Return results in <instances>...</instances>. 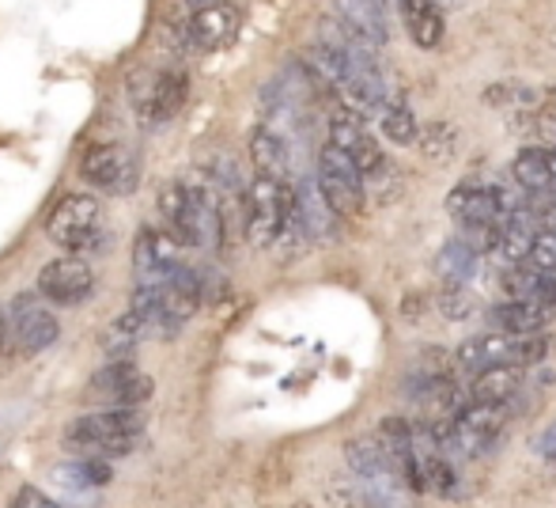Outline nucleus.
<instances>
[{"label": "nucleus", "instance_id": "obj_1", "mask_svg": "<svg viewBox=\"0 0 556 508\" xmlns=\"http://www.w3.org/2000/svg\"><path fill=\"white\" fill-rule=\"evenodd\" d=\"M144 436V410L140 406H106L76 418L65 429V444L80 456H129Z\"/></svg>", "mask_w": 556, "mask_h": 508}, {"label": "nucleus", "instance_id": "obj_2", "mask_svg": "<svg viewBox=\"0 0 556 508\" xmlns=\"http://www.w3.org/2000/svg\"><path fill=\"white\" fill-rule=\"evenodd\" d=\"M295 221V201L292 186L285 178L257 175L254 183L242 190V236L254 247H273L285 239V232Z\"/></svg>", "mask_w": 556, "mask_h": 508}, {"label": "nucleus", "instance_id": "obj_3", "mask_svg": "<svg viewBox=\"0 0 556 508\" xmlns=\"http://www.w3.org/2000/svg\"><path fill=\"white\" fill-rule=\"evenodd\" d=\"M46 236L68 255L91 251L103 236V209L91 194H65L46 216Z\"/></svg>", "mask_w": 556, "mask_h": 508}, {"label": "nucleus", "instance_id": "obj_4", "mask_svg": "<svg viewBox=\"0 0 556 508\" xmlns=\"http://www.w3.org/2000/svg\"><path fill=\"white\" fill-rule=\"evenodd\" d=\"M239 27H242L239 4H231V0H208V4L193 8V12L178 23L175 35L186 53H213V50L231 46Z\"/></svg>", "mask_w": 556, "mask_h": 508}, {"label": "nucleus", "instance_id": "obj_5", "mask_svg": "<svg viewBox=\"0 0 556 508\" xmlns=\"http://www.w3.org/2000/svg\"><path fill=\"white\" fill-rule=\"evenodd\" d=\"M155 383L148 372H140L129 357H111V364L84 383V402L106 410V406H144L152 398Z\"/></svg>", "mask_w": 556, "mask_h": 508}, {"label": "nucleus", "instance_id": "obj_6", "mask_svg": "<svg viewBox=\"0 0 556 508\" xmlns=\"http://www.w3.org/2000/svg\"><path fill=\"white\" fill-rule=\"evenodd\" d=\"M318 190L326 194L330 209L337 216H356L364 209V175H359L356 160L349 152H341L337 145H326L318 156Z\"/></svg>", "mask_w": 556, "mask_h": 508}, {"label": "nucleus", "instance_id": "obj_7", "mask_svg": "<svg viewBox=\"0 0 556 508\" xmlns=\"http://www.w3.org/2000/svg\"><path fill=\"white\" fill-rule=\"evenodd\" d=\"M84 183L99 186L106 194H132L140 183V156L132 148L117 145V140H103L91 145L80 160Z\"/></svg>", "mask_w": 556, "mask_h": 508}, {"label": "nucleus", "instance_id": "obj_8", "mask_svg": "<svg viewBox=\"0 0 556 508\" xmlns=\"http://www.w3.org/2000/svg\"><path fill=\"white\" fill-rule=\"evenodd\" d=\"M186 99H190V76H186V69L170 65L148 76L144 88L132 96V107H137V119L144 126H167L170 119H178Z\"/></svg>", "mask_w": 556, "mask_h": 508}, {"label": "nucleus", "instance_id": "obj_9", "mask_svg": "<svg viewBox=\"0 0 556 508\" xmlns=\"http://www.w3.org/2000/svg\"><path fill=\"white\" fill-rule=\"evenodd\" d=\"M91 288H96V273H91V265L76 255L53 258V262H46L42 273H38V296L58 303V308L84 303L91 296Z\"/></svg>", "mask_w": 556, "mask_h": 508}, {"label": "nucleus", "instance_id": "obj_10", "mask_svg": "<svg viewBox=\"0 0 556 508\" xmlns=\"http://www.w3.org/2000/svg\"><path fill=\"white\" fill-rule=\"evenodd\" d=\"M8 323H12V342H15V349H20L23 357L46 354V349H50L53 342L61 338L58 319H53V311L46 308V303L38 300L35 293L15 296L12 319H8Z\"/></svg>", "mask_w": 556, "mask_h": 508}, {"label": "nucleus", "instance_id": "obj_11", "mask_svg": "<svg viewBox=\"0 0 556 508\" xmlns=\"http://www.w3.org/2000/svg\"><path fill=\"white\" fill-rule=\"evenodd\" d=\"M178 262H182V247H178L167 232L163 228H140L137 244H132V273H137V288H155Z\"/></svg>", "mask_w": 556, "mask_h": 508}, {"label": "nucleus", "instance_id": "obj_12", "mask_svg": "<svg viewBox=\"0 0 556 508\" xmlns=\"http://www.w3.org/2000/svg\"><path fill=\"white\" fill-rule=\"evenodd\" d=\"M344 459H349L352 474H356V479H364L367 490H375V494L402 486V471H397L394 456H390L387 444L375 441V436H359V441H349V448H344Z\"/></svg>", "mask_w": 556, "mask_h": 508}, {"label": "nucleus", "instance_id": "obj_13", "mask_svg": "<svg viewBox=\"0 0 556 508\" xmlns=\"http://www.w3.org/2000/svg\"><path fill=\"white\" fill-rule=\"evenodd\" d=\"M330 145H337L341 152H349L352 160H356L359 175H367V171L382 160V148L375 145V137L364 129L359 114L349 111V107H341V111L330 114Z\"/></svg>", "mask_w": 556, "mask_h": 508}, {"label": "nucleus", "instance_id": "obj_14", "mask_svg": "<svg viewBox=\"0 0 556 508\" xmlns=\"http://www.w3.org/2000/svg\"><path fill=\"white\" fill-rule=\"evenodd\" d=\"M333 4L344 30L364 38L367 46H387L390 27H387V12H382V0H333Z\"/></svg>", "mask_w": 556, "mask_h": 508}, {"label": "nucleus", "instance_id": "obj_15", "mask_svg": "<svg viewBox=\"0 0 556 508\" xmlns=\"http://www.w3.org/2000/svg\"><path fill=\"white\" fill-rule=\"evenodd\" d=\"M292 201H295V224L303 228L307 239H330L333 236V209L326 201V194L318 190L315 178H303L300 186L292 190Z\"/></svg>", "mask_w": 556, "mask_h": 508}, {"label": "nucleus", "instance_id": "obj_16", "mask_svg": "<svg viewBox=\"0 0 556 508\" xmlns=\"http://www.w3.org/2000/svg\"><path fill=\"white\" fill-rule=\"evenodd\" d=\"M534 236H538V216L530 213V209H515V213L500 216V232H496L492 251H496L500 262L519 265V262H527Z\"/></svg>", "mask_w": 556, "mask_h": 508}, {"label": "nucleus", "instance_id": "obj_17", "mask_svg": "<svg viewBox=\"0 0 556 508\" xmlns=\"http://www.w3.org/2000/svg\"><path fill=\"white\" fill-rule=\"evenodd\" d=\"M446 209L458 224H492L500 221V206H496V194L492 186H473V183H462L451 190L446 198Z\"/></svg>", "mask_w": 556, "mask_h": 508}, {"label": "nucleus", "instance_id": "obj_18", "mask_svg": "<svg viewBox=\"0 0 556 508\" xmlns=\"http://www.w3.org/2000/svg\"><path fill=\"white\" fill-rule=\"evenodd\" d=\"M458 364L466 372H481L489 364H515V334H481L458 346Z\"/></svg>", "mask_w": 556, "mask_h": 508}, {"label": "nucleus", "instance_id": "obj_19", "mask_svg": "<svg viewBox=\"0 0 556 508\" xmlns=\"http://www.w3.org/2000/svg\"><path fill=\"white\" fill-rule=\"evenodd\" d=\"M402 20L420 50H435L443 42V12L435 0H402Z\"/></svg>", "mask_w": 556, "mask_h": 508}, {"label": "nucleus", "instance_id": "obj_20", "mask_svg": "<svg viewBox=\"0 0 556 508\" xmlns=\"http://www.w3.org/2000/svg\"><path fill=\"white\" fill-rule=\"evenodd\" d=\"M556 308L549 303H538V300H507L500 308H492V319L496 326H504L507 334H538L553 323Z\"/></svg>", "mask_w": 556, "mask_h": 508}, {"label": "nucleus", "instance_id": "obj_21", "mask_svg": "<svg viewBox=\"0 0 556 508\" xmlns=\"http://www.w3.org/2000/svg\"><path fill=\"white\" fill-rule=\"evenodd\" d=\"M522 387V372L519 364H489V369L473 372V387H469V395L477 398V402H500L504 406L507 398H515Z\"/></svg>", "mask_w": 556, "mask_h": 508}, {"label": "nucleus", "instance_id": "obj_22", "mask_svg": "<svg viewBox=\"0 0 556 508\" xmlns=\"http://www.w3.org/2000/svg\"><path fill=\"white\" fill-rule=\"evenodd\" d=\"M250 160H254L257 175H269V178H285L288 183V145L277 129H254L250 137Z\"/></svg>", "mask_w": 556, "mask_h": 508}, {"label": "nucleus", "instance_id": "obj_23", "mask_svg": "<svg viewBox=\"0 0 556 508\" xmlns=\"http://www.w3.org/2000/svg\"><path fill=\"white\" fill-rule=\"evenodd\" d=\"M515 183L522 186L527 194H553V168H549V152L545 148H522L511 163Z\"/></svg>", "mask_w": 556, "mask_h": 508}, {"label": "nucleus", "instance_id": "obj_24", "mask_svg": "<svg viewBox=\"0 0 556 508\" xmlns=\"http://www.w3.org/2000/svg\"><path fill=\"white\" fill-rule=\"evenodd\" d=\"M379 129L382 137H390L394 145H413L417 140V114H413L405 96H387L379 107Z\"/></svg>", "mask_w": 556, "mask_h": 508}, {"label": "nucleus", "instance_id": "obj_25", "mask_svg": "<svg viewBox=\"0 0 556 508\" xmlns=\"http://www.w3.org/2000/svg\"><path fill=\"white\" fill-rule=\"evenodd\" d=\"M148 334V323L140 319L137 308H129L125 315H117L111 323V331L103 334V354L106 357H125L140 338Z\"/></svg>", "mask_w": 556, "mask_h": 508}, {"label": "nucleus", "instance_id": "obj_26", "mask_svg": "<svg viewBox=\"0 0 556 508\" xmlns=\"http://www.w3.org/2000/svg\"><path fill=\"white\" fill-rule=\"evenodd\" d=\"M440 273L451 285H469V277H477V251L466 244V239H451V244L440 251Z\"/></svg>", "mask_w": 556, "mask_h": 508}, {"label": "nucleus", "instance_id": "obj_27", "mask_svg": "<svg viewBox=\"0 0 556 508\" xmlns=\"http://www.w3.org/2000/svg\"><path fill=\"white\" fill-rule=\"evenodd\" d=\"M402 186H405L402 171H397L394 163L387 160V156H382V160L364 175V190H371L379 206H390V201L402 198Z\"/></svg>", "mask_w": 556, "mask_h": 508}, {"label": "nucleus", "instance_id": "obj_28", "mask_svg": "<svg viewBox=\"0 0 556 508\" xmlns=\"http://www.w3.org/2000/svg\"><path fill=\"white\" fill-rule=\"evenodd\" d=\"M417 145L428 160H451L454 148H458V133H454L451 122H432V126L417 129Z\"/></svg>", "mask_w": 556, "mask_h": 508}, {"label": "nucleus", "instance_id": "obj_29", "mask_svg": "<svg viewBox=\"0 0 556 508\" xmlns=\"http://www.w3.org/2000/svg\"><path fill=\"white\" fill-rule=\"evenodd\" d=\"M484 103L489 107H511V111H530V107H538V91L530 88V84H492V88H484Z\"/></svg>", "mask_w": 556, "mask_h": 508}, {"label": "nucleus", "instance_id": "obj_30", "mask_svg": "<svg viewBox=\"0 0 556 508\" xmlns=\"http://www.w3.org/2000/svg\"><path fill=\"white\" fill-rule=\"evenodd\" d=\"M440 311L446 319H469L477 311V296L466 285H451L446 281V288L440 293Z\"/></svg>", "mask_w": 556, "mask_h": 508}, {"label": "nucleus", "instance_id": "obj_31", "mask_svg": "<svg viewBox=\"0 0 556 508\" xmlns=\"http://www.w3.org/2000/svg\"><path fill=\"white\" fill-rule=\"evenodd\" d=\"M12 349H15V342H12V323H8V315L0 311V372L8 369V361H12Z\"/></svg>", "mask_w": 556, "mask_h": 508}, {"label": "nucleus", "instance_id": "obj_32", "mask_svg": "<svg viewBox=\"0 0 556 508\" xmlns=\"http://www.w3.org/2000/svg\"><path fill=\"white\" fill-rule=\"evenodd\" d=\"M15 508H53V501L46 494H38V490H23V494L15 497Z\"/></svg>", "mask_w": 556, "mask_h": 508}, {"label": "nucleus", "instance_id": "obj_33", "mask_svg": "<svg viewBox=\"0 0 556 508\" xmlns=\"http://www.w3.org/2000/svg\"><path fill=\"white\" fill-rule=\"evenodd\" d=\"M534 448L542 451L545 459H556V425H549L542 436H538V444H534Z\"/></svg>", "mask_w": 556, "mask_h": 508}, {"label": "nucleus", "instance_id": "obj_34", "mask_svg": "<svg viewBox=\"0 0 556 508\" xmlns=\"http://www.w3.org/2000/svg\"><path fill=\"white\" fill-rule=\"evenodd\" d=\"M201 4H208V0H182V8H186V15L193 12V8H201Z\"/></svg>", "mask_w": 556, "mask_h": 508}]
</instances>
